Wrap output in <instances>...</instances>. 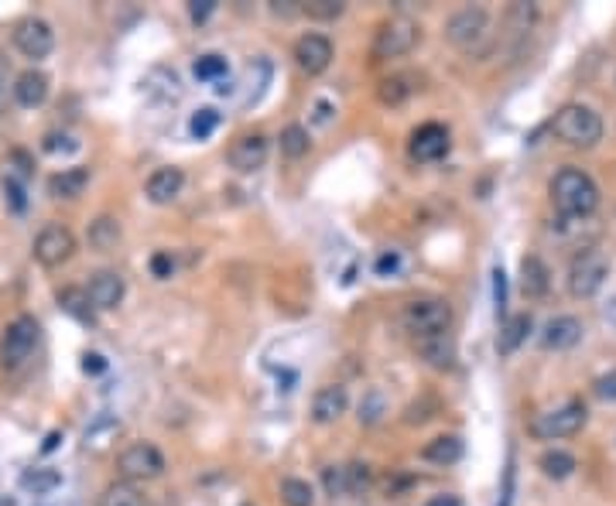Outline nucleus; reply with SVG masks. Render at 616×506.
<instances>
[{
	"instance_id": "nucleus-12",
	"label": "nucleus",
	"mask_w": 616,
	"mask_h": 506,
	"mask_svg": "<svg viewBox=\"0 0 616 506\" xmlns=\"http://www.w3.org/2000/svg\"><path fill=\"white\" fill-rule=\"evenodd\" d=\"M294 62L308 76H322L325 68L332 66V41L325 34H315V32L302 34L294 41Z\"/></svg>"
},
{
	"instance_id": "nucleus-39",
	"label": "nucleus",
	"mask_w": 616,
	"mask_h": 506,
	"mask_svg": "<svg viewBox=\"0 0 616 506\" xmlns=\"http://www.w3.org/2000/svg\"><path fill=\"white\" fill-rule=\"evenodd\" d=\"M322 479H325V492H329V496H342V492H346V469H342V465H329L322 473Z\"/></svg>"
},
{
	"instance_id": "nucleus-36",
	"label": "nucleus",
	"mask_w": 616,
	"mask_h": 506,
	"mask_svg": "<svg viewBox=\"0 0 616 506\" xmlns=\"http://www.w3.org/2000/svg\"><path fill=\"white\" fill-rule=\"evenodd\" d=\"M346 469V492H363L370 486V465L367 462H349Z\"/></svg>"
},
{
	"instance_id": "nucleus-29",
	"label": "nucleus",
	"mask_w": 616,
	"mask_h": 506,
	"mask_svg": "<svg viewBox=\"0 0 616 506\" xmlns=\"http://www.w3.org/2000/svg\"><path fill=\"white\" fill-rule=\"evenodd\" d=\"M538 465H541V473L548 475V479H568V475L575 473V456H568V452H562V448H548L545 456L538 458Z\"/></svg>"
},
{
	"instance_id": "nucleus-26",
	"label": "nucleus",
	"mask_w": 616,
	"mask_h": 506,
	"mask_svg": "<svg viewBox=\"0 0 616 506\" xmlns=\"http://www.w3.org/2000/svg\"><path fill=\"white\" fill-rule=\"evenodd\" d=\"M528 332H530V315H513V319H507L503 332H500V339H496V349H500V356L517 353V346L528 339Z\"/></svg>"
},
{
	"instance_id": "nucleus-43",
	"label": "nucleus",
	"mask_w": 616,
	"mask_h": 506,
	"mask_svg": "<svg viewBox=\"0 0 616 506\" xmlns=\"http://www.w3.org/2000/svg\"><path fill=\"white\" fill-rule=\"evenodd\" d=\"M4 195H7V203H11V209H14V212H21V209H24V188L17 185L14 178H7V182H4Z\"/></svg>"
},
{
	"instance_id": "nucleus-41",
	"label": "nucleus",
	"mask_w": 616,
	"mask_h": 506,
	"mask_svg": "<svg viewBox=\"0 0 616 506\" xmlns=\"http://www.w3.org/2000/svg\"><path fill=\"white\" fill-rule=\"evenodd\" d=\"M171 270H175V264H171V253H154L151 257V274L154 277H161V281H165V277H171Z\"/></svg>"
},
{
	"instance_id": "nucleus-25",
	"label": "nucleus",
	"mask_w": 616,
	"mask_h": 506,
	"mask_svg": "<svg viewBox=\"0 0 616 506\" xmlns=\"http://www.w3.org/2000/svg\"><path fill=\"white\" fill-rule=\"evenodd\" d=\"M86 239H89V247L93 250H113L120 243V220L113 216H96V220L89 222V230H86Z\"/></svg>"
},
{
	"instance_id": "nucleus-42",
	"label": "nucleus",
	"mask_w": 616,
	"mask_h": 506,
	"mask_svg": "<svg viewBox=\"0 0 616 506\" xmlns=\"http://www.w3.org/2000/svg\"><path fill=\"white\" fill-rule=\"evenodd\" d=\"M213 11H216V0H192V4H188V17H192L195 24H203Z\"/></svg>"
},
{
	"instance_id": "nucleus-48",
	"label": "nucleus",
	"mask_w": 616,
	"mask_h": 506,
	"mask_svg": "<svg viewBox=\"0 0 616 506\" xmlns=\"http://www.w3.org/2000/svg\"><path fill=\"white\" fill-rule=\"evenodd\" d=\"M55 445H59V431H51L49 438H45V445H41V452H51Z\"/></svg>"
},
{
	"instance_id": "nucleus-19",
	"label": "nucleus",
	"mask_w": 616,
	"mask_h": 506,
	"mask_svg": "<svg viewBox=\"0 0 616 506\" xmlns=\"http://www.w3.org/2000/svg\"><path fill=\"white\" fill-rule=\"evenodd\" d=\"M182 188H186V175H182V168H158L151 178H148L144 195H148L154 205H171L178 195H182Z\"/></svg>"
},
{
	"instance_id": "nucleus-9",
	"label": "nucleus",
	"mask_w": 616,
	"mask_h": 506,
	"mask_svg": "<svg viewBox=\"0 0 616 506\" xmlns=\"http://www.w3.org/2000/svg\"><path fill=\"white\" fill-rule=\"evenodd\" d=\"M117 469L127 483H144V479H158L165 473V456L154 448L151 441H134L131 448H123L117 458Z\"/></svg>"
},
{
	"instance_id": "nucleus-16",
	"label": "nucleus",
	"mask_w": 616,
	"mask_h": 506,
	"mask_svg": "<svg viewBox=\"0 0 616 506\" xmlns=\"http://www.w3.org/2000/svg\"><path fill=\"white\" fill-rule=\"evenodd\" d=\"M349 407V393L342 384H325L312 397V421L315 424H336Z\"/></svg>"
},
{
	"instance_id": "nucleus-35",
	"label": "nucleus",
	"mask_w": 616,
	"mask_h": 506,
	"mask_svg": "<svg viewBox=\"0 0 616 506\" xmlns=\"http://www.w3.org/2000/svg\"><path fill=\"white\" fill-rule=\"evenodd\" d=\"M216 127H220V113H216L213 106H203L195 117L188 120V134L195 137V140H205V137L213 134Z\"/></svg>"
},
{
	"instance_id": "nucleus-30",
	"label": "nucleus",
	"mask_w": 616,
	"mask_h": 506,
	"mask_svg": "<svg viewBox=\"0 0 616 506\" xmlns=\"http://www.w3.org/2000/svg\"><path fill=\"white\" fill-rule=\"evenodd\" d=\"M312 151V137L302 123H288L285 131H281V154L285 158H305Z\"/></svg>"
},
{
	"instance_id": "nucleus-1",
	"label": "nucleus",
	"mask_w": 616,
	"mask_h": 506,
	"mask_svg": "<svg viewBox=\"0 0 616 506\" xmlns=\"http://www.w3.org/2000/svg\"><path fill=\"white\" fill-rule=\"evenodd\" d=\"M551 205L565 220H585L599 209V185L582 168H562L551 178Z\"/></svg>"
},
{
	"instance_id": "nucleus-33",
	"label": "nucleus",
	"mask_w": 616,
	"mask_h": 506,
	"mask_svg": "<svg viewBox=\"0 0 616 506\" xmlns=\"http://www.w3.org/2000/svg\"><path fill=\"white\" fill-rule=\"evenodd\" d=\"M192 72H195V79H203V83H213V79H222L226 76V59L222 55H199L195 59V66H192Z\"/></svg>"
},
{
	"instance_id": "nucleus-10",
	"label": "nucleus",
	"mask_w": 616,
	"mask_h": 506,
	"mask_svg": "<svg viewBox=\"0 0 616 506\" xmlns=\"http://www.w3.org/2000/svg\"><path fill=\"white\" fill-rule=\"evenodd\" d=\"M32 253L41 267H62V264L72 260V253H76V237H72L68 226L51 222V226H45V230L34 237Z\"/></svg>"
},
{
	"instance_id": "nucleus-34",
	"label": "nucleus",
	"mask_w": 616,
	"mask_h": 506,
	"mask_svg": "<svg viewBox=\"0 0 616 506\" xmlns=\"http://www.w3.org/2000/svg\"><path fill=\"white\" fill-rule=\"evenodd\" d=\"M59 483H62V475L55 473V469H34V473L21 475V486L32 492H51Z\"/></svg>"
},
{
	"instance_id": "nucleus-32",
	"label": "nucleus",
	"mask_w": 616,
	"mask_h": 506,
	"mask_svg": "<svg viewBox=\"0 0 616 506\" xmlns=\"http://www.w3.org/2000/svg\"><path fill=\"white\" fill-rule=\"evenodd\" d=\"M414 93V86H408V76H391V79H380L376 86V100L384 106H401Z\"/></svg>"
},
{
	"instance_id": "nucleus-28",
	"label": "nucleus",
	"mask_w": 616,
	"mask_h": 506,
	"mask_svg": "<svg viewBox=\"0 0 616 506\" xmlns=\"http://www.w3.org/2000/svg\"><path fill=\"white\" fill-rule=\"evenodd\" d=\"M96 506H144V496H140V490H137L134 483L120 479V483H110V486L103 490Z\"/></svg>"
},
{
	"instance_id": "nucleus-18",
	"label": "nucleus",
	"mask_w": 616,
	"mask_h": 506,
	"mask_svg": "<svg viewBox=\"0 0 616 506\" xmlns=\"http://www.w3.org/2000/svg\"><path fill=\"white\" fill-rule=\"evenodd\" d=\"M582 321L575 315H558V319H551L545 325V332H541V346L545 349H555V353H565V349H572V346H579L582 342Z\"/></svg>"
},
{
	"instance_id": "nucleus-20",
	"label": "nucleus",
	"mask_w": 616,
	"mask_h": 506,
	"mask_svg": "<svg viewBox=\"0 0 616 506\" xmlns=\"http://www.w3.org/2000/svg\"><path fill=\"white\" fill-rule=\"evenodd\" d=\"M414 349H418V356L425 359L431 370H448V366H452V359H456V342H452V332L414 339Z\"/></svg>"
},
{
	"instance_id": "nucleus-23",
	"label": "nucleus",
	"mask_w": 616,
	"mask_h": 506,
	"mask_svg": "<svg viewBox=\"0 0 616 506\" xmlns=\"http://www.w3.org/2000/svg\"><path fill=\"white\" fill-rule=\"evenodd\" d=\"M89 185V171L86 168H62L49 178L51 199H79Z\"/></svg>"
},
{
	"instance_id": "nucleus-38",
	"label": "nucleus",
	"mask_w": 616,
	"mask_h": 506,
	"mask_svg": "<svg viewBox=\"0 0 616 506\" xmlns=\"http://www.w3.org/2000/svg\"><path fill=\"white\" fill-rule=\"evenodd\" d=\"M380 414H384V397H380V390H370V393H367V401L359 404V421L376 424L380 421Z\"/></svg>"
},
{
	"instance_id": "nucleus-6",
	"label": "nucleus",
	"mask_w": 616,
	"mask_h": 506,
	"mask_svg": "<svg viewBox=\"0 0 616 506\" xmlns=\"http://www.w3.org/2000/svg\"><path fill=\"white\" fill-rule=\"evenodd\" d=\"M445 41L459 51H479L490 41V14L483 7H462L445 21Z\"/></svg>"
},
{
	"instance_id": "nucleus-27",
	"label": "nucleus",
	"mask_w": 616,
	"mask_h": 506,
	"mask_svg": "<svg viewBox=\"0 0 616 506\" xmlns=\"http://www.w3.org/2000/svg\"><path fill=\"white\" fill-rule=\"evenodd\" d=\"M59 304H62V312L72 315V319L93 321V302H89L86 287H66V291H59Z\"/></svg>"
},
{
	"instance_id": "nucleus-40",
	"label": "nucleus",
	"mask_w": 616,
	"mask_h": 506,
	"mask_svg": "<svg viewBox=\"0 0 616 506\" xmlns=\"http://www.w3.org/2000/svg\"><path fill=\"white\" fill-rule=\"evenodd\" d=\"M593 390H596L599 401H616V370L602 373L596 384H593Z\"/></svg>"
},
{
	"instance_id": "nucleus-46",
	"label": "nucleus",
	"mask_w": 616,
	"mask_h": 506,
	"mask_svg": "<svg viewBox=\"0 0 616 506\" xmlns=\"http://www.w3.org/2000/svg\"><path fill=\"white\" fill-rule=\"evenodd\" d=\"M425 506H462L459 496H452V492H439V496H431Z\"/></svg>"
},
{
	"instance_id": "nucleus-22",
	"label": "nucleus",
	"mask_w": 616,
	"mask_h": 506,
	"mask_svg": "<svg viewBox=\"0 0 616 506\" xmlns=\"http://www.w3.org/2000/svg\"><path fill=\"white\" fill-rule=\"evenodd\" d=\"M548 287H551V270L545 267V260L541 257H524L521 260V291L528 294V298H545Z\"/></svg>"
},
{
	"instance_id": "nucleus-2",
	"label": "nucleus",
	"mask_w": 616,
	"mask_h": 506,
	"mask_svg": "<svg viewBox=\"0 0 616 506\" xmlns=\"http://www.w3.org/2000/svg\"><path fill=\"white\" fill-rule=\"evenodd\" d=\"M551 131L568 148H596L602 140V120L593 106L585 103H565L551 120Z\"/></svg>"
},
{
	"instance_id": "nucleus-11",
	"label": "nucleus",
	"mask_w": 616,
	"mask_h": 506,
	"mask_svg": "<svg viewBox=\"0 0 616 506\" xmlns=\"http://www.w3.org/2000/svg\"><path fill=\"white\" fill-rule=\"evenodd\" d=\"M14 45L24 59L38 62V59H49L51 49H55V32L41 17H24L14 24Z\"/></svg>"
},
{
	"instance_id": "nucleus-45",
	"label": "nucleus",
	"mask_w": 616,
	"mask_h": 506,
	"mask_svg": "<svg viewBox=\"0 0 616 506\" xmlns=\"http://www.w3.org/2000/svg\"><path fill=\"white\" fill-rule=\"evenodd\" d=\"M83 370L86 373H103L106 370V359L100 353H83Z\"/></svg>"
},
{
	"instance_id": "nucleus-37",
	"label": "nucleus",
	"mask_w": 616,
	"mask_h": 506,
	"mask_svg": "<svg viewBox=\"0 0 616 506\" xmlns=\"http://www.w3.org/2000/svg\"><path fill=\"white\" fill-rule=\"evenodd\" d=\"M342 11H346V4H340V0H315V4H305V7H302V14L319 17V21H336Z\"/></svg>"
},
{
	"instance_id": "nucleus-4",
	"label": "nucleus",
	"mask_w": 616,
	"mask_h": 506,
	"mask_svg": "<svg viewBox=\"0 0 616 506\" xmlns=\"http://www.w3.org/2000/svg\"><path fill=\"white\" fill-rule=\"evenodd\" d=\"M401 325H404L414 339L448 332V329H452V304L445 302V298H414V302L404 304Z\"/></svg>"
},
{
	"instance_id": "nucleus-24",
	"label": "nucleus",
	"mask_w": 616,
	"mask_h": 506,
	"mask_svg": "<svg viewBox=\"0 0 616 506\" xmlns=\"http://www.w3.org/2000/svg\"><path fill=\"white\" fill-rule=\"evenodd\" d=\"M421 458L435 462V465H456L462 458V438L459 435H439L421 448Z\"/></svg>"
},
{
	"instance_id": "nucleus-3",
	"label": "nucleus",
	"mask_w": 616,
	"mask_h": 506,
	"mask_svg": "<svg viewBox=\"0 0 616 506\" xmlns=\"http://www.w3.org/2000/svg\"><path fill=\"white\" fill-rule=\"evenodd\" d=\"M585 418H589V411H585L582 401H565L562 407H551L545 414H534L528 431L538 441H558V438H568V435H579L582 428H585Z\"/></svg>"
},
{
	"instance_id": "nucleus-15",
	"label": "nucleus",
	"mask_w": 616,
	"mask_h": 506,
	"mask_svg": "<svg viewBox=\"0 0 616 506\" xmlns=\"http://www.w3.org/2000/svg\"><path fill=\"white\" fill-rule=\"evenodd\" d=\"M86 294H89L93 308L110 312V308H117V304L123 302L127 285H123V277H120L117 270H96V274L89 277V285H86Z\"/></svg>"
},
{
	"instance_id": "nucleus-14",
	"label": "nucleus",
	"mask_w": 616,
	"mask_h": 506,
	"mask_svg": "<svg viewBox=\"0 0 616 506\" xmlns=\"http://www.w3.org/2000/svg\"><path fill=\"white\" fill-rule=\"evenodd\" d=\"M267 154H271V144H267V137L264 134H243L233 140V148H230V168L233 171H243V175H250V171L264 168V161H267Z\"/></svg>"
},
{
	"instance_id": "nucleus-44",
	"label": "nucleus",
	"mask_w": 616,
	"mask_h": 506,
	"mask_svg": "<svg viewBox=\"0 0 616 506\" xmlns=\"http://www.w3.org/2000/svg\"><path fill=\"white\" fill-rule=\"evenodd\" d=\"M494 294H496V308L503 312V304H507V281H503V270L500 267L494 270Z\"/></svg>"
},
{
	"instance_id": "nucleus-47",
	"label": "nucleus",
	"mask_w": 616,
	"mask_h": 506,
	"mask_svg": "<svg viewBox=\"0 0 616 506\" xmlns=\"http://www.w3.org/2000/svg\"><path fill=\"white\" fill-rule=\"evenodd\" d=\"M391 270H397V253H384L376 260V274H391Z\"/></svg>"
},
{
	"instance_id": "nucleus-8",
	"label": "nucleus",
	"mask_w": 616,
	"mask_h": 506,
	"mask_svg": "<svg viewBox=\"0 0 616 506\" xmlns=\"http://www.w3.org/2000/svg\"><path fill=\"white\" fill-rule=\"evenodd\" d=\"M34 342H38V321L32 315H21V319L11 321L4 329V339H0V363H4V370H17L32 356Z\"/></svg>"
},
{
	"instance_id": "nucleus-7",
	"label": "nucleus",
	"mask_w": 616,
	"mask_h": 506,
	"mask_svg": "<svg viewBox=\"0 0 616 506\" xmlns=\"http://www.w3.org/2000/svg\"><path fill=\"white\" fill-rule=\"evenodd\" d=\"M606 277H610V257L602 250L585 247V250L575 253V260L568 267V294L572 298H593L599 287L606 285Z\"/></svg>"
},
{
	"instance_id": "nucleus-17",
	"label": "nucleus",
	"mask_w": 616,
	"mask_h": 506,
	"mask_svg": "<svg viewBox=\"0 0 616 506\" xmlns=\"http://www.w3.org/2000/svg\"><path fill=\"white\" fill-rule=\"evenodd\" d=\"M534 21H538V7H534V4H511V7H507V14H503V32H500V38L507 41V49L517 51L524 41H528Z\"/></svg>"
},
{
	"instance_id": "nucleus-5",
	"label": "nucleus",
	"mask_w": 616,
	"mask_h": 506,
	"mask_svg": "<svg viewBox=\"0 0 616 506\" xmlns=\"http://www.w3.org/2000/svg\"><path fill=\"white\" fill-rule=\"evenodd\" d=\"M421 38L418 21H411L408 14H394L387 21H380V28L374 34V59L376 62H387V59H401L408 55Z\"/></svg>"
},
{
	"instance_id": "nucleus-13",
	"label": "nucleus",
	"mask_w": 616,
	"mask_h": 506,
	"mask_svg": "<svg viewBox=\"0 0 616 506\" xmlns=\"http://www.w3.org/2000/svg\"><path fill=\"white\" fill-rule=\"evenodd\" d=\"M448 148H452V140H448V131H445L442 123H425V127H418V131L411 134V144H408L411 158L421 161V165L445 158Z\"/></svg>"
},
{
	"instance_id": "nucleus-31",
	"label": "nucleus",
	"mask_w": 616,
	"mask_h": 506,
	"mask_svg": "<svg viewBox=\"0 0 616 506\" xmlns=\"http://www.w3.org/2000/svg\"><path fill=\"white\" fill-rule=\"evenodd\" d=\"M281 503L285 506H315V492L305 479L298 475H285L281 479Z\"/></svg>"
},
{
	"instance_id": "nucleus-21",
	"label": "nucleus",
	"mask_w": 616,
	"mask_h": 506,
	"mask_svg": "<svg viewBox=\"0 0 616 506\" xmlns=\"http://www.w3.org/2000/svg\"><path fill=\"white\" fill-rule=\"evenodd\" d=\"M14 100L21 106H28V110L41 106V103L49 100V76L38 72V68H24L14 83Z\"/></svg>"
}]
</instances>
